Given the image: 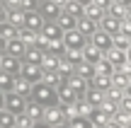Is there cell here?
Returning <instances> with one entry per match:
<instances>
[{
  "instance_id": "obj_1",
  "label": "cell",
  "mask_w": 131,
  "mask_h": 128,
  "mask_svg": "<svg viewBox=\"0 0 131 128\" xmlns=\"http://www.w3.org/2000/svg\"><path fill=\"white\" fill-rule=\"evenodd\" d=\"M3 109H10L12 114H22L24 111V99L19 92H5V99H3Z\"/></svg>"
},
{
  "instance_id": "obj_2",
  "label": "cell",
  "mask_w": 131,
  "mask_h": 128,
  "mask_svg": "<svg viewBox=\"0 0 131 128\" xmlns=\"http://www.w3.org/2000/svg\"><path fill=\"white\" fill-rule=\"evenodd\" d=\"M34 97H37L39 104H53V102H56V92H53L51 85H46V82L34 90Z\"/></svg>"
},
{
  "instance_id": "obj_3",
  "label": "cell",
  "mask_w": 131,
  "mask_h": 128,
  "mask_svg": "<svg viewBox=\"0 0 131 128\" xmlns=\"http://www.w3.org/2000/svg\"><path fill=\"white\" fill-rule=\"evenodd\" d=\"M41 63H27V65L22 68V77H27L29 82H37V80H41L44 77V73H41Z\"/></svg>"
},
{
  "instance_id": "obj_4",
  "label": "cell",
  "mask_w": 131,
  "mask_h": 128,
  "mask_svg": "<svg viewBox=\"0 0 131 128\" xmlns=\"http://www.w3.org/2000/svg\"><path fill=\"white\" fill-rule=\"evenodd\" d=\"M44 121L51 123V126H61V121H63V109H58V106L51 104L46 111H44Z\"/></svg>"
},
{
  "instance_id": "obj_5",
  "label": "cell",
  "mask_w": 131,
  "mask_h": 128,
  "mask_svg": "<svg viewBox=\"0 0 131 128\" xmlns=\"http://www.w3.org/2000/svg\"><path fill=\"white\" fill-rule=\"evenodd\" d=\"M3 46H5V53H10V56H22V53H24V41H22V39H10V41H5L3 44Z\"/></svg>"
},
{
  "instance_id": "obj_6",
  "label": "cell",
  "mask_w": 131,
  "mask_h": 128,
  "mask_svg": "<svg viewBox=\"0 0 131 128\" xmlns=\"http://www.w3.org/2000/svg\"><path fill=\"white\" fill-rule=\"evenodd\" d=\"M3 73H17L19 70V58L17 56H10V53H3Z\"/></svg>"
},
{
  "instance_id": "obj_7",
  "label": "cell",
  "mask_w": 131,
  "mask_h": 128,
  "mask_svg": "<svg viewBox=\"0 0 131 128\" xmlns=\"http://www.w3.org/2000/svg\"><path fill=\"white\" fill-rule=\"evenodd\" d=\"M85 61H90V63H100V61H102V48H100L97 44H90V46H85Z\"/></svg>"
},
{
  "instance_id": "obj_8",
  "label": "cell",
  "mask_w": 131,
  "mask_h": 128,
  "mask_svg": "<svg viewBox=\"0 0 131 128\" xmlns=\"http://www.w3.org/2000/svg\"><path fill=\"white\" fill-rule=\"evenodd\" d=\"M102 27H104V32H109V34H122V22H119L114 15L102 19Z\"/></svg>"
},
{
  "instance_id": "obj_9",
  "label": "cell",
  "mask_w": 131,
  "mask_h": 128,
  "mask_svg": "<svg viewBox=\"0 0 131 128\" xmlns=\"http://www.w3.org/2000/svg\"><path fill=\"white\" fill-rule=\"evenodd\" d=\"M66 44H68V48H83V32H73L70 29L66 34Z\"/></svg>"
},
{
  "instance_id": "obj_10",
  "label": "cell",
  "mask_w": 131,
  "mask_h": 128,
  "mask_svg": "<svg viewBox=\"0 0 131 128\" xmlns=\"http://www.w3.org/2000/svg\"><path fill=\"white\" fill-rule=\"evenodd\" d=\"M0 126L3 128H15L17 126V114H12L10 109H3V114H0Z\"/></svg>"
},
{
  "instance_id": "obj_11",
  "label": "cell",
  "mask_w": 131,
  "mask_h": 128,
  "mask_svg": "<svg viewBox=\"0 0 131 128\" xmlns=\"http://www.w3.org/2000/svg\"><path fill=\"white\" fill-rule=\"evenodd\" d=\"M107 61H112L114 65H122V63H126V61H129V53L119 51V48H109V53H107Z\"/></svg>"
},
{
  "instance_id": "obj_12",
  "label": "cell",
  "mask_w": 131,
  "mask_h": 128,
  "mask_svg": "<svg viewBox=\"0 0 131 128\" xmlns=\"http://www.w3.org/2000/svg\"><path fill=\"white\" fill-rule=\"evenodd\" d=\"M61 24H44V27H41V34H44V36H46V39H61Z\"/></svg>"
},
{
  "instance_id": "obj_13",
  "label": "cell",
  "mask_w": 131,
  "mask_h": 128,
  "mask_svg": "<svg viewBox=\"0 0 131 128\" xmlns=\"http://www.w3.org/2000/svg\"><path fill=\"white\" fill-rule=\"evenodd\" d=\"M92 44H97L100 48H109L112 46V39H109V32H95Z\"/></svg>"
},
{
  "instance_id": "obj_14",
  "label": "cell",
  "mask_w": 131,
  "mask_h": 128,
  "mask_svg": "<svg viewBox=\"0 0 131 128\" xmlns=\"http://www.w3.org/2000/svg\"><path fill=\"white\" fill-rule=\"evenodd\" d=\"M58 97H61L66 104H73V102H75V97H78V92H75L70 85H63L61 90H58Z\"/></svg>"
},
{
  "instance_id": "obj_15",
  "label": "cell",
  "mask_w": 131,
  "mask_h": 128,
  "mask_svg": "<svg viewBox=\"0 0 131 128\" xmlns=\"http://www.w3.org/2000/svg\"><path fill=\"white\" fill-rule=\"evenodd\" d=\"M92 85L97 87V90H109L114 82H112V77H109V75H95L92 77Z\"/></svg>"
},
{
  "instance_id": "obj_16",
  "label": "cell",
  "mask_w": 131,
  "mask_h": 128,
  "mask_svg": "<svg viewBox=\"0 0 131 128\" xmlns=\"http://www.w3.org/2000/svg\"><path fill=\"white\" fill-rule=\"evenodd\" d=\"M112 82H114V87H122V90H124V87L131 85V77L126 75V73L119 70V73H114V75H112Z\"/></svg>"
},
{
  "instance_id": "obj_17",
  "label": "cell",
  "mask_w": 131,
  "mask_h": 128,
  "mask_svg": "<svg viewBox=\"0 0 131 128\" xmlns=\"http://www.w3.org/2000/svg\"><path fill=\"white\" fill-rule=\"evenodd\" d=\"M109 121H114V119H112L109 114H104L102 109L92 114V123H95V126H109Z\"/></svg>"
},
{
  "instance_id": "obj_18",
  "label": "cell",
  "mask_w": 131,
  "mask_h": 128,
  "mask_svg": "<svg viewBox=\"0 0 131 128\" xmlns=\"http://www.w3.org/2000/svg\"><path fill=\"white\" fill-rule=\"evenodd\" d=\"M58 58L53 56V53H44V61H41V65L46 68V70H58Z\"/></svg>"
},
{
  "instance_id": "obj_19",
  "label": "cell",
  "mask_w": 131,
  "mask_h": 128,
  "mask_svg": "<svg viewBox=\"0 0 131 128\" xmlns=\"http://www.w3.org/2000/svg\"><path fill=\"white\" fill-rule=\"evenodd\" d=\"M75 70H78V75H80V77H90V75H92V73H97V70H95V68H92V63H90V61H85V63L80 61Z\"/></svg>"
},
{
  "instance_id": "obj_20",
  "label": "cell",
  "mask_w": 131,
  "mask_h": 128,
  "mask_svg": "<svg viewBox=\"0 0 131 128\" xmlns=\"http://www.w3.org/2000/svg\"><path fill=\"white\" fill-rule=\"evenodd\" d=\"M24 27H29V29H39V27H44V19L39 17L37 12H29V15H27V22H24Z\"/></svg>"
},
{
  "instance_id": "obj_21",
  "label": "cell",
  "mask_w": 131,
  "mask_h": 128,
  "mask_svg": "<svg viewBox=\"0 0 131 128\" xmlns=\"http://www.w3.org/2000/svg\"><path fill=\"white\" fill-rule=\"evenodd\" d=\"M88 102H90L92 106H100V104L104 102V94H102V90H97V87H95V90H90V92H88Z\"/></svg>"
},
{
  "instance_id": "obj_22",
  "label": "cell",
  "mask_w": 131,
  "mask_h": 128,
  "mask_svg": "<svg viewBox=\"0 0 131 128\" xmlns=\"http://www.w3.org/2000/svg\"><path fill=\"white\" fill-rule=\"evenodd\" d=\"M112 65H114L112 61H100V63H95V70H97V75H109L112 77Z\"/></svg>"
},
{
  "instance_id": "obj_23",
  "label": "cell",
  "mask_w": 131,
  "mask_h": 128,
  "mask_svg": "<svg viewBox=\"0 0 131 128\" xmlns=\"http://www.w3.org/2000/svg\"><path fill=\"white\" fill-rule=\"evenodd\" d=\"M15 82H17V80L12 77V73H3V75H0V87H3L5 92H10V90H12V87H15Z\"/></svg>"
},
{
  "instance_id": "obj_24",
  "label": "cell",
  "mask_w": 131,
  "mask_h": 128,
  "mask_svg": "<svg viewBox=\"0 0 131 128\" xmlns=\"http://www.w3.org/2000/svg\"><path fill=\"white\" fill-rule=\"evenodd\" d=\"M68 85L73 87V90L78 92V97H80V94H83V92H85V77L75 75V77H70V80H68Z\"/></svg>"
},
{
  "instance_id": "obj_25",
  "label": "cell",
  "mask_w": 131,
  "mask_h": 128,
  "mask_svg": "<svg viewBox=\"0 0 131 128\" xmlns=\"http://www.w3.org/2000/svg\"><path fill=\"white\" fill-rule=\"evenodd\" d=\"M117 104H119V102H114V99H109V97H104V102L100 104V109H102L104 114L112 116V114H117Z\"/></svg>"
},
{
  "instance_id": "obj_26",
  "label": "cell",
  "mask_w": 131,
  "mask_h": 128,
  "mask_svg": "<svg viewBox=\"0 0 131 128\" xmlns=\"http://www.w3.org/2000/svg\"><path fill=\"white\" fill-rule=\"evenodd\" d=\"M80 32H83V34H95V32H97V27H95V19H90V17L80 19Z\"/></svg>"
},
{
  "instance_id": "obj_27",
  "label": "cell",
  "mask_w": 131,
  "mask_h": 128,
  "mask_svg": "<svg viewBox=\"0 0 131 128\" xmlns=\"http://www.w3.org/2000/svg\"><path fill=\"white\" fill-rule=\"evenodd\" d=\"M27 114L37 121V119H41V116H44V109H41V104H39V102H32V104L27 106Z\"/></svg>"
},
{
  "instance_id": "obj_28",
  "label": "cell",
  "mask_w": 131,
  "mask_h": 128,
  "mask_svg": "<svg viewBox=\"0 0 131 128\" xmlns=\"http://www.w3.org/2000/svg\"><path fill=\"white\" fill-rule=\"evenodd\" d=\"M22 41H39V36L34 34V29H29V27H22L19 29V34H17Z\"/></svg>"
},
{
  "instance_id": "obj_29",
  "label": "cell",
  "mask_w": 131,
  "mask_h": 128,
  "mask_svg": "<svg viewBox=\"0 0 131 128\" xmlns=\"http://www.w3.org/2000/svg\"><path fill=\"white\" fill-rule=\"evenodd\" d=\"M85 15H88L90 19H102V7H100V5H88V7H85Z\"/></svg>"
},
{
  "instance_id": "obj_30",
  "label": "cell",
  "mask_w": 131,
  "mask_h": 128,
  "mask_svg": "<svg viewBox=\"0 0 131 128\" xmlns=\"http://www.w3.org/2000/svg\"><path fill=\"white\" fill-rule=\"evenodd\" d=\"M7 19L15 24V27H24V22H27V15H19V12H15V10H12V12L7 15Z\"/></svg>"
},
{
  "instance_id": "obj_31",
  "label": "cell",
  "mask_w": 131,
  "mask_h": 128,
  "mask_svg": "<svg viewBox=\"0 0 131 128\" xmlns=\"http://www.w3.org/2000/svg\"><path fill=\"white\" fill-rule=\"evenodd\" d=\"M44 82H46V85H58V82H61V73L58 70H49L46 75H44Z\"/></svg>"
},
{
  "instance_id": "obj_32",
  "label": "cell",
  "mask_w": 131,
  "mask_h": 128,
  "mask_svg": "<svg viewBox=\"0 0 131 128\" xmlns=\"http://www.w3.org/2000/svg\"><path fill=\"white\" fill-rule=\"evenodd\" d=\"M15 92H19V94H27V92H29V80H27V77H17Z\"/></svg>"
},
{
  "instance_id": "obj_33",
  "label": "cell",
  "mask_w": 131,
  "mask_h": 128,
  "mask_svg": "<svg viewBox=\"0 0 131 128\" xmlns=\"http://www.w3.org/2000/svg\"><path fill=\"white\" fill-rule=\"evenodd\" d=\"M44 15H49V17L58 15V3L56 0H46V3H44Z\"/></svg>"
},
{
  "instance_id": "obj_34",
  "label": "cell",
  "mask_w": 131,
  "mask_h": 128,
  "mask_svg": "<svg viewBox=\"0 0 131 128\" xmlns=\"http://www.w3.org/2000/svg\"><path fill=\"white\" fill-rule=\"evenodd\" d=\"M3 36H5V41L15 39V24L10 22V19H5V24H3Z\"/></svg>"
},
{
  "instance_id": "obj_35",
  "label": "cell",
  "mask_w": 131,
  "mask_h": 128,
  "mask_svg": "<svg viewBox=\"0 0 131 128\" xmlns=\"http://www.w3.org/2000/svg\"><path fill=\"white\" fill-rule=\"evenodd\" d=\"M27 61H29V63H41V61H44V53L39 51V48H29Z\"/></svg>"
},
{
  "instance_id": "obj_36",
  "label": "cell",
  "mask_w": 131,
  "mask_h": 128,
  "mask_svg": "<svg viewBox=\"0 0 131 128\" xmlns=\"http://www.w3.org/2000/svg\"><path fill=\"white\" fill-rule=\"evenodd\" d=\"M107 97H109V99H114V102H119V104H122V99H124V97H122V87H109V90H107Z\"/></svg>"
},
{
  "instance_id": "obj_37",
  "label": "cell",
  "mask_w": 131,
  "mask_h": 128,
  "mask_svg": "<svg viewBox=\"0 0 131 128\" xmlns=\"http://www.w3.org/2000/svg\"><path fill=\"white\" fill-rule=\"evenodd\" d=\"M58 24H61V27L63 29H68V32H70V29H73V24H75V19H73V15H63V17H61V22H58Z\"/></svg>"
},
{
  "instance_id": "obj_38",
  "label": "cell",
  "mask_w": 131,
  "mask_h": 128,
  "mask_svg": "<svg viewBox=\"0 0 131 128\" xmlns=\"http://www.w3.org/2000/svg\"><path fill=\"white\" fill-rule=\"evenodd\" d=\"M32 121H34V119H32L29 114H19V116H17V126H19V128H29V126H32Z\"/></svg>"
},
{
  "instance_id": "obj_39",
  "label": "cell",
  "mask_w": 131,
  "mask_h": 128,
  "mask_svg": "<svg viewBox=\"0 0 131 128\" xmlns=\"http://www.w3.org/2000/svg\"><path fill=\"white\" fill-rule=\"evenodd\" d=\"M70 70H73V61H61L58 63V73L61 75H70Z\"/></svg>"
},
{
  "instance_id": "obj_40",
  "label": "cell",
  "mask_w": 131,
  "mask_h": 128,
  "mask_svg": "<svg viewBox=\"0 0 131 128\" xmlns=\"http://www.w3.org/2000/svg\"><path fill=\"white\" fill-rule=\"evenodd\" d=\"M112 15H114V17H124V15H126V5L112 3Z\"/></svg>"
},
{
  "instance_id": "obj_41",
  "label": "cell",
  "mask_w": 131,
  "mask_h": 128,
  "mask_svg": "<svg viewBox=\"0 0 131 128\" xmlns=\"http://www.w3.org/2000/svg\"><path fill=\"white\" fill-rule=\"evenodd\" d=\"M22 7V0H5V10H17Z\"/></svg>"
},
{
  "instance_id": "obj_42",
  "label": "cell",
  "mask_w": 131,
  "mask_h": 128,
  "mask_svg": "<svg viewBox=\"0 0 131 128\" xmlns=\"http://www.w3.org/2000/svg\"><path fill=\"white\" fill-rule=\"evenodd\" d=\"M68 61H73V63L78 61L80 63V48H70V51H68Z\"/></svg>"
},
{
  "instance_id": "obj_43",
  "label": "cell",
  "mask_w": 131,
  "mask_h": 128,
  "mask_svg": "<svg viewBox=\"0 0 131 128\" xmlns=\"http://www.w3.org/2000/svg\"><path fill=\"white\" fill-rule=\"evenodd\" d=\"M68 12H70V15H78V12H80V3L70 0V3H68Z\"/></svg>"
},
{
  "instance_id": "obj_44",
  "label": "cell",
  "mask_w": 131,
  "mask_h": 128,
  "mask_svg": "<svg viewBox=\"0 0 131 128\" xmlns=\"http://www.w3.org/2000/svg\"><path fill=\"white\" fill-rule=\"evenodd\" d=\"M73 126H75V128H90V123H88V121H85V119H80V116H75Z\"/></svg>"
},
{
  "instance_id": "obj_45",
  "label": "cell",
  "mask_w": 131,
  "mask_h": 128,
  "mask_svg": "<svg viewBox=\"0 0 131 128\" xmlns=\"http://www.w3.org/2000/svg\"><path fill=\"white\" fill-rule=\"evenodd\" d=\"M122 34L131 36V19H124V22H122Z\"/></svg>"
},
{
  "instance_id": "obj_46",
  "label": "cell",
  "mask_w": 131,
  "mask_h": 128,
  "mask_svg": "<svg viewBox=\"0 0 131 128\" xmlns=\"http://www.w3.org/2000/svg\"><path fill=\"white\" fill-rule=\"evenodd\" d=\"M22 7H29V10H32L34 7V0H22Z\"/></svg>"
},
{
  "instance_id": "obj_47",
  "label": "cell",
  "mask_w": 131,
  "mask_h": 128,
  "mask_svg": "<svg viewBox=\"0 0 131 128\" xmlns=\"http://www.w3.org/2000/svg\"><path fill=\"white\" fill-rule=\"evenodd\" d=\"M107 3H109V0H95V5H100V7H104Z\"/></svg>"
},
{
  "instance_id": "obj_48",
  "label": "cell",
  "mask_w": 131,
  "mask_h": 128,
  "mask_svg": "<svg viewBox=\"0 0 131 128\" xmlns=\"http://www.w3.org/2000/svg\"><path fill=\"white\" fill-rule=\"evenodd\" d=\"M34 128H53L51 123H41V126H34Z\"/></svg>"
},
{
  "instance_id": "obj_49",
  "label": "cell",
  "mask_w": 131,
  "mask_h": 128,
  "mask_svg": "<svg viewBox=\"0 0 131 128\" xmlns=\"http://www.w3.org/2000/svg\"><path fill=\"white\" fill-rule=\"evenodd\" d=\"M114 3H119V5H129L131 0H114Z\"/></svg>"
},
{
  "instance_id": "obj_50",
  "label": "cell",
  "mask_w": 131,
  "mask_h": 128,
  "mask_svg": "<svg viewBox=\"0 0 131 128\" xmlns=\"http://www.w3.org/2000/svg\"><path fill=\"white\" fill-rule=\"evenodd\" d=\"M119 128H131V123H119Z\"/></svg>"
},
{
  "instance_id": "obj_51",
  "label": "cell",
  "mask_w": 131,
  "mask_h": 128,
  "mask_svg": "<svg viewBox=\"0 0 131 128\" xmlns=\"http://www.w3.org/2000/svg\"><path fill=\"white\" fill-rule=\"evenodd\" d=\"M75 3H80V5H88V3H90V0H75Z\"/></svg>"
},
{
  "instance_id": "obj_52",
  "label": "cell",
  "mask_w": 131,
  "mask_h": 128,
  "mask_svg": "<svg viewBox=\"0 0 131 128\" xmlns=\"http://www.w3.org/2000/svg\"><path fill=\"white\" fill-rule=\"evenodd\" d=\"M56 3H58V5H68V0H56Z\"/></svg>"
},
{
  "instance_id": "obj_53",
  "label": "cell",
  "mask_w": 131,
  "mask_h": 128,
  "mask_svg": "<svg viewBox=\"0 0 131 128\" xmlns=\"http://www.w3.org/2000/svg\"><path fill=\"white\" fill-rule=\"evenodd\" d=\"M126 53H129V63H131V48H129V51H126Z\"/></svg>"
},
{
  "instance_id": "obj_54",
  "label": "cell",
  "mask_w": 131,
  "mask_h": 128,
  "mask_svg": "<svg viewBox=\"0 0 131 128\" xmlns=\"http://www.w3.org/2000/svg\"><path fill=\"white\" fill-rule=\"evenodd\" d=\"M58 128H66V126H58Z\"/></svg>"
},
{
  "instance_id": "obj_55",
  "label": "cell",
  "mask_w": 131,
  "mask_h": 128,
  "mask_svg": "<svg viewBox=\"0 0 131 128\" xmlns=\"http://www.w3.org/2000/svg\"><path fill=\"white\" fill-rule=\"evenodd\" d=\"M15 128H19V126H15Z\"/></svg>"
}]
</instances>
